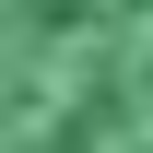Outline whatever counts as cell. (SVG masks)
Here are the masks:
<instances>
[{"instance_id":"obj_1","label":"cell","mask_w":153,"mask_h":153,"mask_svg":"<svg viewBox=\"0 0 153 153\" xmlns=\"http://www.w3.org/2000/svg\"><path fill=\"white\" fill-rule=\"evenodd\" d=\"M0 153H153V0H0Z\"/></svg>"}]
</instances>
